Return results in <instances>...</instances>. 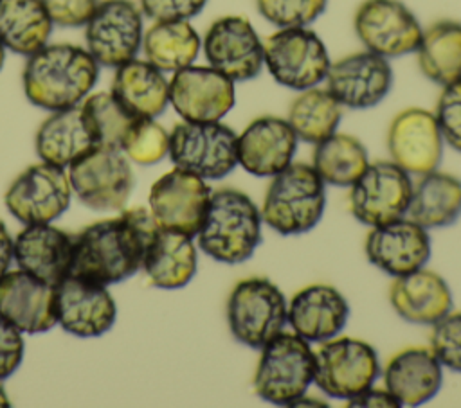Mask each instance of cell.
Instances as JSON below:
<instances>
[{"mask_svg": "<svg viewBox=\"0 0 461 408\" xmlns=\"http://www.w3.org/2000/svg\"><path fill=\"white\" fill-rule=\"evenodd\" d=\"M261 223V212L250 196L223 187L211 192L196 241L211 259L223 264H240L250 259L259 246Z\"/></svg>", "mask_w": 461, "mask_h": 408, "instance_id": "obj_3", "label": "cell"}, {"mask_svg": "<svg viewBox=\"0 0 461 408\" xmlns=\"http://www.w3.org/2000/svg\"><path fill=\"white\" fill-rule=\"evenodd\" d=\"M72 187L59 165L40 162L14 178L5 192L7 210L25 225L50 223L70 205Z\"/></svg>", "mask_w": 461, "mask_h": 408, "instance_id": "obj_15", "label": "cell"}, {"mask_svg": "<svg viewBox=\"0 0 461 408\" xmlns=\"http://www.w3.org/2000/svg\"><path fill=\"white\" fill-rule=\"evenodd\" d=\"M7 406H11V403L7 399V394H5L4 386L0 385V408H7Z\"/></svg>", "mask_w": 461, "mask_h": 408, "instance_id": "obj_47", "label": "cell"}, {"mask_svg": "<svg viewBox=\"0 0 461 408\" xmlns=\"http://www.w3.org/2000/svg\"><path fill=\"white\" fill-rule=\"evenodd\" d=\"M263 61L274 81L290 90L319 86L330 70V54L308 27H281L263 41Z\"/></svg>", "mask_w": 461, "mask_h": 408, "instance_id": "obj_7", "label": "cell"}, {"mask_svg": "<svg viewBox=\"0 0 461 408\" xmlns=\"http://www.w3.org/2000/svg\"><path fill=\"white\" fill-rule=\"evenodd\" d=\"M364 252L375 268L391 277H400L427 264L430 237L427 228L409 217H400L371 226L366 235Z\"/></svg>", "mask_w": 461, "mask_h": 408, "instance_id": "obj_21", "label": "cell"}, {"mask_svg": "<svg viewBox=\"0 0 461 408\" xmlns=\"http://www.w3.org/2000/svg\"><path fill=\"white\" fill-rule=\"evenodd\" d=\"M121 151L140 165L160 162L169 151V133L151 117H137L128 128Z\"/></svg>", "mask_w": 461, "mask_h": 408, "instance_id": "obj_38", "label": "cell"}, {"mask_svg": "<svg viewBox=\"0 0 461 408\" xmlns=\"http://www.w3.org/2000/svg\"><path fill=\"white\" fill-rule=\"evenodd\" d=\"M349 189L353 217L366 226H376L405 217L412 182L409 173L393 160H378L367 164Z\"/></svg>", "mask_w": 461, "mask_h": 408, "instance_id": "obj_11", "label": "cell"}, {"mask_svg": "<svg viewBox=\"0 0 461 408\" xmlns=\"http://www.w3.org/2000/svg\"><path fill=\"white\" fill-rule=\"evenodd\" d=\"M209 67L225 74L234 83L254 79L263 61V41L247 16L227 14L216 18L202 40Z\"/></svg>", "mask_w": 461, "mask_h": 408, "instance_id": "obj_14", "label": "cell"}, {"mask_svg": "<svg viewBox=\"0 0 461 408\" xmlns=\"http://www.w3.org/2000/svg\"><path fill=\"white\" fill-rule=\"evenodd\" d=\"M211 192L203 178L176 167L162 174L151 185L149 212L160 228L194 237L202 225Z\"/></svg>", "mask_w": 461, "mask_h": 408, "instance_id": "obj_17", "label": "cell"}, {"mask_svg": "<svg viewBox=\"0 0 461 408\" xmlns=\"http://www.w3.org/2000/svg\"><path fill=\"white\" fill-rule=\"evenodd\" d=\"M344 108L326 88H308L299 92L288 108V124L297 138L317 144L337 131Z\"/></svg>", "mask_w": 461, "mask_h": 408, "instance_id": "obj_36", "label": "cell"}, {"mask_svg": "<svg viewBox=\"0 0 461 408\" xmlns=\"http://www.w3.org/2000/svg\"><path fill=\"white\" fill-rule=\"evenodd\" d=\"M461 216V180L454 174L430 171L412 183V194L405 217L420 226L445 228Z\"/></svg>", "mask_w": 461, "mask_h": 408, "instance_id": "obj_31", "label": "cell"}, {"mask_svg": "<svg viewBox=\"0 0 461 408\" xmlns=\"http://www.w3.org/2000/svg\"><path fill=\"white\" fill-rule=\"evenodd\" d=\"M169 102L182 120H221L236 102L234 81L212 67L189 65L173 72Z\"/></svg>", "mask_w": 461, "mask_h": 408, "instance_id": "obj_16", "label": "cell"}, {"mask_svg": "<svg viewBox=\"0 0 461 408\" xmlns=\"http://www.w3.org/2000/svg\"><path fill=\"white\" fill-rule=\"evenodd\" d=\"M52 25L41 0H0V41L16 54L29 58L43 49Z\"/></svg>", "mask_w": 461, "mask_h": 408, "instance_id": "obj_32", "label": "cell"}, {"mask_svg": "<svg viewBox=\"0 0 461 408\" xmlns=\"http://www.w3.org/2000/svg\"><path fill=\"white\" fill-rule=\"evenodd\" d=\"M0 315L18 331L38 334L58 324L56 286L23 270L0 277Z\"/></svg>", "mask_w": 461, "mask_h": 408, "instance_id": "obj_22", "label": "cell"}, {"mask_svg": "<svg viewBox=\"0 0 461 408\" xmlns=\"http://www.w3.org/2000/svg\"><path fill=\"white\" fill-rule=\"evenodd\" d=\"M4 59H5V47H4V45H2V41H0V70H2Z\"/></svg>", "mask_w": 461, "mask_h": 408, "instance_id": "obj_48", "label": "cell"}, {"mask_svg": "<svg viewBox=\"0 0 461 408\" xmlns=\"http://www.w3.org/2000/svg\"><path fill=\"white\" fill-rule=\"evenodd\" d=\"M74 234L50 223L27 225L13 241V257L20 270L58 286L70 275Z\"/></svg>", "mask_w": 461, "mask_h": 408, "instance_id": "obj_24", "label": "cell"}, {"mask_svg": "<svg viewBox=\"0 0 461 408\" xmlns=\"http://www.w3.org/2000/svg\"><path fill=\"white\" fill-rule=\"evenodd\" d=\"M81 110L88 120L97 146L115 149H121L128 128L137 119L112 95V92L86 95L81 102Z\"/></svg>", "mask_w": 461, "mask_h": 408, "instance_id": "obj_37", "label": "cell"}, {"mask_svg": "<svg viewBox=\"0 0 461 408\" xmlns=\"http://www.w3.org/2000/svg\"><path fill=\"white\" fill-rule=\"evenodd\" d=\"M429 347L441 367L461 374V311H448L432 325Z\"/></svg>", "mask_w": 461, "mask_h": 408, "instance_id": "obj_40", "label": "cell"}, {"mask_svg": "<svg viewBox=\"0 0 461 408\" xmlns=\"http://www.w3.org/2000/svg\"><path fill=\"white\" fill-rule=\"evenodd\" d=\"M86 50L97 65L117 68L142 45V11L131 0H103L85 25Z\"/></svg>", "mask_w": 461, "mask_h": 408, "instance_id": "obj_13", "label": "cell"}, {"mask_svg": "<svg viewBox=\"0 0 461 408\" xmlns=\"http://www.w3.org/2000/svg\"><path fill=\"white\" fill-rule=\"evenodd\" d=\"M112 95L135 117H158L169 104V81L149 61L130 59L115 68Z\"/></svg>", "mask_w": 461, "mask_h": 408, "instance_id": "obj_29", "label": "cell"}, {"mask_svg": "<svg viewBox=\"0 0 461 408\" xmlns=\"http://www.w3.org/2000/svg\"><path fill=\"white\" fill-rule=\"evenodd\" d=\"M97 75L99 65L86 49L54 43L29 56L22 81L27 99L34 106L58 111L83 102Z\"/></svg>", "mask_w": 461, "mask_h": 408, "instance_id": "obj_2", "label": "cell"}, {"mask_svg": "<svg viewBox=\"0 0 461 408\" xmlns=\"http://www.w3.org/2000/svg\"><path fill=\"white\" fill-rule=\"evenodd\" d=\"M348 406L349 408H394V406H400V403L394 399V395L387 388L369 386L360 394L349 397Z\"/></svg>", "mask_w": 461, "mask_h": 408, "instance_id": "obj_45", "label": "cell"}, {"mask_svg": "<svg viewBox=\"0 0 461 408\" xmlns=\"http://www.w3.org/2000/svg\"><path fill=\"white\" fill-rule=\"evenodd\" d=\"M202 40L189 20L155 22L142 36L146 61L162 72H176L194 63Z\"/></svg>", "mask_w": 461, "mask_h": 408, "instance_id": "obj_34", "label": "cell"}, {"mask_svg": "<svg viewBox=\"0 0 461 408\" xmlns=\"http://www.w3.org/2000/svg\"><path fill=\"white\" fill-rule=\"evenodd\" d=\"M421 74L445 86L461 79V22L439 20L429 25L416 49Z\"/></svg>", "mask_w": 461, "mask_h": 408, "instance_id": "obj_33", "label": "cell"}, {"mask_svg": "<svg viewBox=\"0 0 461 408\" xmlns=\"http://www.w3.org/2000/svg\"><path fill=\"white\" fill-rule=\"evenodd\" d=\"M349 316L344 295L330 284H310L301 288L286 309L292 331L310 343H322L340 334Z\"/></svg>", "mask_w": 461, "mask_h": 408, "instance_id": "obj_25", "label": "cell"}, {"mask_svg": "<svg viewBox=\"0 0 461 408\" xmlns=\"http://www.w3.org/2000/svg\"><path fill=\"white\" fill-rule=\"evenodd\" d=\"M68 182L88 208L122 210L133 189V173L121 149L95 146L68 165Z\"/></svg>", "mask_w": 461, "mask_h": 408, "instance_id": "obj_10", "label": "cell"}, {"mask_svg": "<svg viewBox=\"0 0 461 408\" xmlns=\"http://www.w3.org/2000/svg\"><path fill=\"white\" fill-rule=\"evenodd\" d=\"M52 23L59 27H83L94 14L97 0H41Z\"/></svg>", "mask_w": 461, "mask_h": 408, "instance_id": "obj_43", "label": "cell"}, {"mask_svg": "<svg viewBox=\"0 0 461 408\" xmlns=\"http://www.w3.org/2000/svg\"><path fill=\"white\" fill-rule=\"evenodd\" d=\"M158 225L144 207L122 208L121 216L95 221L74 234L70 275L103 286L117 284L142 270L144 255Z\"/></svg>", "mask_w": 461, "mask_h": 408, "instance_id": "obj_1", "label": "cell"}, {"mask_svg": "<svg viewBox=\"0 0 461 408\" xmlns=\"http://www.w3.org/2000/svg\"><path fill=\"white\" fill-rule=\"evenodd\" d=\"M97 146L81 104L52 111L36 133V153L41 162L68 167Z\"/></svg>", "mask_w": 461, "mask_h": 408, "instance_id": "obj_28", "label": "cell"}, {"mask_svg": "<svg viewBox=\"0 0 461 408\" xmlns=\"http://www.w3.org/2000/svg\"><path fill=\"white\" fill-rule=\"evenodd\" d=\"M378 374V354L360 338L335 336L315 350L313 383L328 397L348 401L373 386Z\"/></svg>", "mask_w": 461, "mask_h": 408, "instance_id": "obj_9", "label": "cell"}, {"mask_svg": "<svg viewBox=\"0 0 461 408\" xmlns=\"http://www.w3.org/2000/svg\"><path fill=\"white\" fill-rule=\"evenodd\" d=\"M441 368L430 347H407L396 352L384 367V388L394 395L400 406H420L439 392Z\"/></svg>", "mask_w": 461, "mask_h": 408, "instance_id": "obj_27", "label": "cell"}, {"mask_svg": "<svg viewBox=\"0 0 461 408\" xmlns=\"http://www.w3.org/2000/svg\"><path fill=\"white\" fill-rule=\"evenodd\" d=\"M288 302L267 277H247L234 284L227 298V324L236 341L261 349L285 331Z\"/></svg>", "mask_w": 461, "mask_h": 408, "instance_id": "obj_6", "label": "cell"}, {"mask_svg": "<svg viewBox=\"0 0 461 408\" xmlns=\"http://www.w3.org/2000/svg\"><path fill=\"white\" fill-rule=\"evenodd\" d=\"M23 338L11 322L0 315V381L9 377L22 363Z\"/></svg>", "mask_w": 461, "mask_h": 408, "instance_id": "obj_44", "label": "cell"}, {"mask_svg": "<svg viewBox=\"0 0 461 408\" xmlns=\"http://www.w3.org/2000/svg\"><path fill=\"white\" fill-rule=\"evenodd\" d=\"M353 29L366 50L385 59L416 52L423 29L400 0H364L353 16Z\"/></svg>", "mask_w": 461, "mask_h": 408, "instance_id": "obj_12", "label": "cell"}, {"mask_svg": "<svg viewBox=\"0 0 461 408\" xmlns=\"http://www.w3.org/2000/svg\"><path fill=\"white\" fill-rule=\"evenodd\" d=\"M58 324L79 338H95L112 329L117 306L106 286L68 275L56 286Z\"/></svg>", "mask_w": 461, "mask_h": 408, "instance_id": "obj_20", "label": "cell"}, {"mask_svg": "<svg viewBox=\"0 0 461 408\" xmlns=\"http://www.w3.org/2000/svg\"><path fill=\"white\" fill-rule=\"evenodd\" d=\"M315 350L295 333L281 331L261 347L254 372V392L265 403L290 406L313 383Z\"/></svg>", "mask_w": 461, "mask_h": 408, "instance_id": "obj_5", "label": "cell"}, {"mask_svg": "<svg viewBox=\"0 0 461 408\" xmlns=\"http://www.w3.org/2000/svg\"><path fill=\"white\" fill-rule=\"evenodd\" d=\"M369 164L366 146L353 135L331 133L315 144L312 167L333 187H351Z\"/></svg>", "mask_w": 461, "mask_h": 408, "instance_id": "obj_35", "label": "cell"}, {"mask_svg": "<svg viewBox=\"0 0 461 408\" xmlns=\"http://www.w3.org/2000/svg\"><path fill=\"white\" fill-rule=\"evenodd\" d=\"M196 264L198 255L191 235L158 228L146 250L142 270L153 286L178 289L194 277Z\"/></svg>", "mask_w": 461, "mask_h": 408, "instance_id": "obj_30", "label": "cell"}, {"mask_svg": "<svg viewBox=\"0 0 461 408\" xmlns=\"http://www.w3.org/2000/svg\"><path fill=\"white\" fill-rule=\"evenodd\" d=\"M434 117L443 142L461 153V79L443 86L436 102Z\"/></svg>", "mask_w": 461, "mask_h": 408, "instance_id": "obj_41", "label": "cell"}, {"mask_svg": "<svg viewBox=\"0 0 461 408\" xmlns=\"http://www.w3.org/2000/svg\"><path fill=\"white\" fill-rule=\"evenodd\" d=\"M389 302L394 313L409 324L434 325L452 311V291L447 280L425 266L394 277L389 288Z\"/></svg>", "mask_w": 461, "mask_h": 408, "instance_id": "obj_26", "label": "cell"}, {"mask_svg": "<svg viewBox=\"0 0 461 408\" xmlns=\"http://www.w3.org/2000/svg\"><path fill=\"white\" fill-rule=\"evenodd\" d=\"M324 83L342 108L367 110L391 92L393 68L385 58L360 50L331 63Z\"/></svg>", "mask_w": 461, "mask_h": 408, "instance_id": "obj_18", "label": "cell"}, {"mask_svg": "<svg viewBox=\"0 0 461 408\" xmlns=\"http://www.w3.org/2000/svg\"><path fill=\"white\" fill-rule=\"evenodd\" d=\"M328 0H256L258 13L277 29L308 27L324 11Z\"/></svg>", "mask_w": 461, "mask_h": 408, "instance_id": "obj_39", "label": "cell"}, {"mask_svg": "<svg viewBox=\"0 0 461 408\" xmlns=\"http://www.w3.org/2000/svg\"><path fill=\"white\" fill-rule=\"evenodd\" d=\"M297 135L286 119L261 115L238 135V164L254 176L281 173L297 151Z\"/></svg>", "mask_w": 461, "mask_h": 408, "instance_id": "obj_23", "label": "cell"}, {"mask_svg": "<svg viewBox=\"0 0 461 408\" xmlns=\"http://www.w3.org/2000/svg\"><path fill=\"white\" fill-rule=\"evenodd\" d=\"M324 185L312 165L292 162L267 187L259 210L263 223L281 235L310 232L326 208Z\"/></svg>", "mask_w": 461, "mask_h": 408, "instance_id": "obj_4", "label": "cell"}, {"mask_svg": "<svg viewBox=\"0 0 461 408\" xmlns=\"http://www.w3.org/2000/svg\"><path fill=\"white\" fill-rule=\"evenodd\" d=\"M443 137L432 111L405 108L396 113L387 129V151L391 160L409 174L436 171L443 156Z\"/></svg>", "mask_w": 461, "mask_h": 408, "instance_id": "obj_19", "label": "cell"}, {"mask_svg": "<svg viewBox=\"0 0 461 408\" xmlns=\"http://www.w3.org/2000/svg\"><path fill=\"white\" fill-rule=\"evenodd\" d=\"M13 261V239L0 219V277L9 270V264Z\"/></svg>", "mask_w": 461, "mask_h": 408, "instance_id": "obj_46", "label": "cell"}, {"mask_svg": "<svg viewBox=\"0 0 461 408\" xmlns=\"http://www.w3.org/2000/svg\"><path fill=\"white\" fill-rule=\"evenodd\" d=\"M207 0H140V11L153 22L189 20L202 13Z\"/></svg>", "mask_w": 461, "mask_h": 408, "instance_id": "obj_42", "label": "cell"}, {"mask_svg": "<svg viewBox=\"0 0 461 408\" xmlns=\"http://www.w3.org/2000/svg\"><path fill=\"white\" fill-rule=\"evenodd\" d=\"M167 155L184 171L203 180H221L238 165V135L220 120H182L169 133Z\"/></svg>", "mask_w": 461, "mask_h": 408, "instance_id": "obj_8", "label": "cell"}]
</instances>
